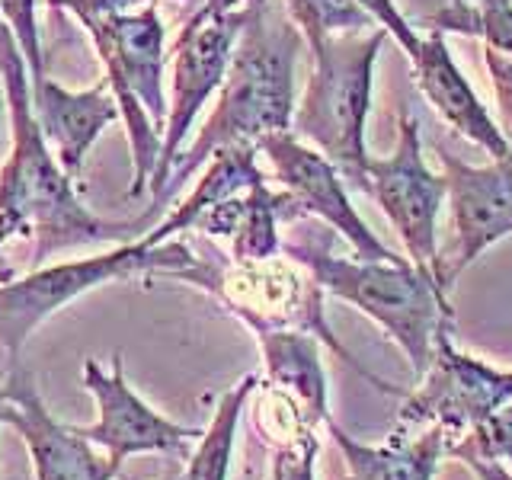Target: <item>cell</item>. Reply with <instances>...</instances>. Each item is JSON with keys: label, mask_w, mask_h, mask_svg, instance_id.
<instances>
[{"label": "cell", "mask_w": 512, "mask_h": 480, "mask_svg": "<svg viewBox=\"0 0 512 480\" xmlns=\"http://www.w3.org/2000/svg\"><path fill=\"white\" fill-rule=\"evenodd\" d=\"M256 151L266 154L272 173H276L282 189L292 196L298 212L324 221L330 231H336L356 250V256H362V260H384V263L404 260V256L384 247L375 237V231L362 221L356 205L349 202L343 173L317 148L298 141L295 132H279L263 138L256 144Z\"/></svg>", "instance_id": "7c38bea8"}, {"label": "cell", "mask_w": 512, "mask_h": 480, "mask_svg": "<svg viewBox=\"0 0 512 480\" xmlns=\"http://www.w3.org/2000/svg\"><path fill=\"white\" fill-rule=\"evenodd\" d=\"M455 461L464 458H484L503 464L506 471H512V404H503L500 410H493L487 420H480L468 436L448 445V452Z\"/></svg>", "instance_id": "603a6c76"}, {"label": "cell", "mask_w": 512, "mask_h": 480, "mask_svg": "<svg viewBox=\"0 0 512 480\" xmlns=\"http://www.w3.org/2000/svg\"><path fill=\"white\" fill-rule=\"evenodd\" d=\"M64 10L84 23L100 52L106 68L103 84L119 106L132 148L135 180L128 186V196H141L144 186H151L170 106L164 96V20L154 4L128 13H96L84 4H68Z\"/></svg>", "instance_id": "8992f818"}, {"label": "cell", "mask_w": 512, "mask_h": 480, "mask_svg": "<svg viewBox=\"0 0 512 480\" xmlns=\"http://www.w3.org/2000/svg\"><path fill=\"white\" fill-rule=\"evenodd\" d=\"M324 426L343 455V480H432L439 461L445 458V432L439 426H397L378 445L352 439L349 432L333 423V416Z\"/></svg>", "instance_id": "e0dca14e"}, {"label": "cell", "mask_w": 512, "mask_h": 480, "mask_svg": "<svg viewBox=\"0 0 512 480\" xmlns=\"http://www.w3.org/2000/svg\"><path fill=\"white\" fill-rule=\"evenodd\" d=\"M0 423L13 426L26 442L36 480H116L119 464L100 458L77 426L58 423L36 388V375L23 362H10L4 375Z\"/></svg>", "instance_id": "4fadbf2b"}, {"label": "cell", "mask_w": 512, "mask_h": 480, "mask_svg": "<svg viewBox=\"0 0 512 480\" xmlns=\"http://www.w3.org/2000/svg\"><path fill=\"white\" fill-rule=\"evenodd\" d=\"M256 151L253 144H231V148H218L212 157H208V167L202 173L199 186L189 192V196L173 208V215H167L160 224H154L151 231H144L138 240L144 247H157L170 240L173 234L196 228V221L212 212L215 205L228 202L240 192H247L250 186L263 183L266 176L256 167Z\"/></svg>", "instance_id": "d6986e66"}, {"label": "cell", "mask_w": 512, "mask_h": 480, "mask_svg": "<svg viewBox=\"0 0 512 480\" xmlns=\"http://www.w3.org/2000/svg\"><path fill=\"white\" fill-rule=\"evenodd\" d=\"M170 276L205 288L218 304H224L231 314L244 320L253 333H266V330L311 333L330 352H336L352 372H359L368 384H375L378 391L404 394L400 388H394V384L378 378L375 372H368L359 359H352V352L336 340V333L327 324L324 288L317 285V279L308 269L295 260H288L285 253L272 256V260H260V263L234 260V256H221L215 250L208 256L189 253L186 266L170 272Z\"/></svg>", "instance_id": "5b68a950"}, {"label": "cell", "mask_w": 512, "mask_h": 480, "mask_svg": "<svg viewBox=\"0 0 512 480\" xmlns=\"http://www.w3.org/2000/svg\"><path fill=\"white\" fill-rule=\"evenodd\" d=\"M317 436L301 432V436L276 445V455L269 461V480H314V458H317Z\"/></svg>", "instance_id": "d4e9b609"}, {"label": "cell", "mask_w": 512, "mask_h": 480, "mask_svg": "<svg viewBox=\"0 0 512 480\" xmlns=\"http://www.w3.org/2000/svg\"><path fill=\"white\" fill-rule=\"evenodd\" d=\"M416 381L420 384L404 397L397 426H439L445 432V452L493 410L512 404V372H503L471 352H461L452 340V330L436 340L426 372Z\"/></svg>", "instance_id": "9c48e42d"}, {"label": "cell", "mask_w": 512, "mask_h": 480, "mask_svg": "<svg viewBox=\"0 0 512 480\" xmlns=\"http://www.w3.org/2000/svg\"><path fill=\"white\" fill-rule=\"evenodd\" d=\"M356 4L372 16V20L388 32V36L404 48V55L413 58L416 52H420V42L423 36L410 26V20L404 13H400V7L394 4V0H356Z\"/></svg>", "instance_id": "4316f807"}, {"label": "cell", "mask_w": 512, "mask_h": 480, "mask_svg": "<svg viewBox=\"0 0 512 480\" xmlns=\"http://www.w3.org/2000/svg\"><path fill=\"white\" fill-rule=\"evenodd\" d=\"M256 340L263 349L269 388L279 391L298 410L304 426L317 429L320 423H327V372L324 362H320V346L324 343L301 330H266L256 333Z\"/></svg>", "instance_id": "ac0fdd59"}, {"label": "cell", "mask_w": 512, "mask_h": 480, "mask_svg": "<svg viewBox=\"0 0 512 480\" xmlns=\"http://www.w3.org/2000/svg\"><path fill=\"white\" fill-rule=\"evenodd\" d=\"M68 4H84L96 13H128V10H141L144 4H154V0H64Z\"/></svg>", "instance_id": "f1b7e54d"}, {"label": "cell", "mask_w": 512, "mask_h": 480, "mask_svg": "<svg viewBox=\"0 0 512 480\" xmlns=\"http://www.w3.org/2000/svg\"><path fill=\"white\" fill-rule=\"evenodd\" d=\"M384 42L388 32L381 26L308 42L311 77L292 119L298 138L311 141L343 173V180L365 192H372L368 186L372 154L365 148V122L372 109L375 64Z\"/></svg>", "instance_id": "277c9868"}, {"label": "cell", "mask_w": 512, "mask_h": 480, "mask_svg": "<svg viewBox=\"0 0 512 480\" xmlns=\"http://www.w3.org/2000/svg\"><path fill=\"white\" fill-rule=\"evenodd\" d=\"M432 29L477 36L493 52L512 58V0H458L432 16Z\"/></svg>", "instance_id": "44dd1931"}, {"label": "cell", "mask_w": 512, "mask_h": 480, "mask_svg": "<svg viewBox=\"0 0 512 480\" xmlns=\"http://www.w3.org/2000/svg\"><path fill=\"white\" fill-rule=\"evenodd\" d=\"M0 407H4V378H0Z\"/></svg>", "instance_id": "d6a6232c"}, {"label": "cell", "mask_w": 512, "mask_h": 480, "mask_svg": "<svg viewBox=\"0 0 512 480\" xmlns=\"http://www.w3.org/2000/svg\"><path fill=\"white\" fill-rule=\"evenodd\" d=\"M29 87H32V112H36L48 148L55 151L61 170L71 180H77L93 141L103 135L106 125L119 119L116 100H112L106 84L74 93L64 90L48 74L29 80Z\"/></svg>", "instance_id": "2e32d148"}, {"label": "cell", "mask_w": 512, "mask_h": 480, "mask_svg": "<svg viewBox=\"0 0 512 480\" xmlns=\"http://www.w3.org/2000/svg\"><path fill=\"white\" fill-rule=\"evenodd\" d=\"M0 16H4L16 45H20L23 61L29 68V80L42 77L45 61H42V42H39V23H36V0H0Z\"/></svg>", "instance_id": "cb8c5ba5"}, {"label": "cell", "mask_w": 512, "mask_h": 480, "mask_svg": "<svg viewBox=\"0 0 512 480\" xmlns=\"http://www.w3.org/2000/svg\"><path fill=\"white\" fill-rule=\"evenodd\" d=\"M189 247L180 240H164L157 247H144L141 240L122 244L106 256H87V260H68L58 266H45L23 276L20 282L0 285V346L10 362H20V352L42 320H48L64 304L93 292L106 282L128 279L135 272H170L183 269L189 260Z\"/></svg>", "instance_id": "52a82bcc"}, {"label": "cell", "mask_w": 512, "mask_h": 480, "mask_svg": "<svg viewBox=\"0 0 512 480\" xmlns=\"http://www.w3.org/2000/svg\"><path fill=\"white\" fill-rule=\"evenodd\" d=\"M410 64L420 93L458 135L474 141L477 148H484L493 160L509 154V141L500 122L490 116V109L471 87V80L461 74L458 61L448 52L445 32L429 29L420 42V52L410 58Z\"/></svg>", "instance_id": "9a60e30c"}, {"label": "cell", "mask_w": 512, "mask_h": 480, "mask_svg": "<svg viewBox=\"0 0 512 480\" xmlns=\"http://www.w3.org/2000/svg\"><path fill=\"white\" fill-rule=\"evenodd\" d=\"M282 253L308 269L327 295L349 301L368 320H375L404 349L416 378L426 372L439 336L455 330L452 298L436 285L432 272L413 266L410 260L384 263L362 260V256L346 260L314 240L282 244Z\"/></svg>", "instance_id": "3957f363"}, {"label": "cell", "mask_w": 512, "mask_h": 480, "mask_svg": "<svg viewBox=\"0 0 512 480\" xmlns=\"http://www.w3.org/2000/svg\"><path fill=\"white\" fill-rule=\"evenodd\" d=\"M445 167V202L452 208V240L439 247L432 263V279L445 295H452L458 276L477 256L512 234V141L509 154L493 164L474 167L461 157L439 151Z\"/></svg>", "instance_id": "30bf717a"}, {"label": "cell", "mask_w": 512, "mask_h": 480, "mask_svg": "<svg viewBox=\"0 0 512 480\" xmlns=\"http://www.w3.org/2000/svg\"><path fill=\"white\" fill-rule=\"evenodd\" d=\"M304 36L282 0H247L234 42L231 68L221 84L212 119L199 138L173 164L160 208L218 148L260 144L269 135L292 132L295 119V68Z\"/></svg>", "instance_id": "6da1fadb"}, {"label": "cell", "mask_w": 512, "mask_h": 480, "mask_svg": "<svg viewBox=\"0 0 512 480\" xmlns=\"http://www.w3.org/2000/svg\"><path fill=\"white\" fill-rule=\"evenodd\" d=\"M48 7H52V10H58V7H61V10H64V0H48Z\"/></svg>", "instance_id": "4dcf8cb0"}, {"label": "cell", "mask_w": 512, "mask_h": 480, "mask_svg": "<svg viewBox=\"0 0 512 480\" xmlns=\"http://www.w3.org/2000/svg\"><path fill=\"white\" fill-rule=\"evenodd\" d=\"M484 58H487V71H490L496 100H500V112H503L500 128L506 141H512V58L503 52H493V48H487Z\"/></svg>", "instance_id": "83f0119b"}, {"label": "cell", "mask_w": 512, "mask_h": 480, "mask_svg": "<svg viewBox=\"0 0 512 480\" xmlns=\"http://www.w3.org/2000/svg\"><path fill=\"white\" fill-rule=\"evenodd\" d=\"M256 388H260V375H247L218 400L212 423H208V429H202L196 452H192L180 480H228L240 413H244Z\"/></svg>", "instance_id": "ffe728a7"}, {"label": "cell", "mask_w": 512, "mask_h": 480, "mask_svg": "<svg viewBox=\"0 0 512 480\" xmlns=\"http://www.w3.org/2000/svg\"><path fill=\"white\" fill-rule=\"evenodd\" d=\"M84 388L93 394L100 420L93 426H77L80 436L90 445L106 448L112 464H125L128 455H151V452H183V448L202 436V429L180 426L151 410L144 400L128 388L122 356H112V372H103L100 362L87 359L80 372Z\"/></svg>", "instance_id": "5bb4252c"}, {"label": "cell", "mask_w": 512, "mask_h": 480, "mask_svg": "<svg viewBox=\"0 0 512 480\" xmlns=\"http://www.w3.org/2000/svg\"><path fill=\"white\" fill-rule=\"evenodd\" d=\"M20 231H29L26 192L16 170L4 164V170H0V247Z\"/></svg>", "instance_id": "484cf974"}, {"label": "cell", "mask_w": 512, "mask_h": 480, "mask_svg": "<svg viewBox=\"0 0 512 480\" xmlns=\"http://www.w3.org/2000/svg\"><path fill=\"white\" fill-rule=\"evenodd\" d=\"M247 0H205L180 29L173 45V77H170V106L164 122V141L151 176L154 208L160 212L173 164L186 151V135L196 125L202 106L221 90L231 68L234 42L244 20Z\"/></svg>", "instance_id": "ba28073f"}, {"label": "cell", "mask_w": 512, "mask_h": 480, "mask_svg": "<svg viewBox=\"0 0 512 480\" xmlns=\"http://www.w3.org/2000/svg\"><path fill=\"white\" fill-rule=\"evenodd\" d=\"M282 4L304 36V45L324 36H346V32H365L378 26L356 0H282Z\"/></svg>", "instance_id": "7402d4cb"}, {"label": "cell", "mask_w": 512, "mask_h": 480, "mask_svg": "<svg viewBox=\"0 0 512 480\" xmlns=\"http://www.w3.org/2000/svg\"><path fill=\"white\" fill-rule=\"evenodd\" d=\"M0 80H4V103L10 109L13 128V151L7 164L16 170L26 192L32 263H42L55 250L80 244H132L141 231H151V221L157 215L154 205L135 221H106L96 218L77 199L74 180L61 170L58 157L42 135L36 112H32L29 68L4 16H0Z\"/></svg>", "instance_id": "7a4b0ae2"}, {"label": "cell", "mask_w": 512, "mask_h": 480, "mask_svg": "<svg viewBox=\"0 0 512 480\" xmlns=\"http://www.w3.org/2000/svg\"><path fill=\"white\" fill-rule=\"evenodd\" d=\"M368 186L404 240L410 263L432 272L439 256L436 221L445 205V176L426 167L420 122L413 116H400L394 154L368 157Z\"/></svg>", "instance_id": "8fae6325"}, {"label": "cell", "mask_w": 512, "mask_h": 480, "mask_svg": "<svg viewBox=\"0 0 512 480\" xmlns=\"http://www.w3.org/2000/svg\"><path fill=\"white\" fill-rule=\"evenodd\" d=\"M0 109H4V80H0Z\"/></svg>", "instance_id": "1f68e13d"}, {"label": "cell", "mask_w": 512, "mask_h": 480, "mask_svg": "<svg viewBox=\"0 0 512 480\" xmlns=\"http://www.w3.org/2000/svg\"><path fill=\"white\" fill-rule=\"evenodd\" d=\"M464 468L474 474V480H512V471H506L503 464L484 461V458H464Z\"/></svg>", "instance_id": "f546056e"}]
</instances>
